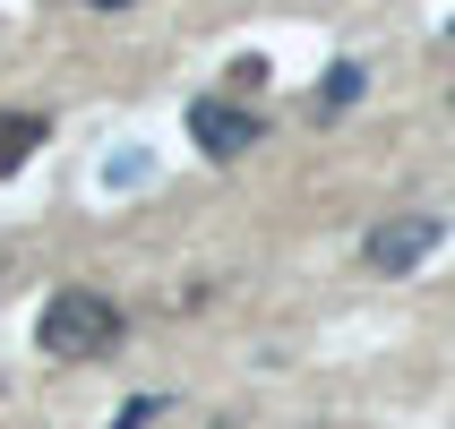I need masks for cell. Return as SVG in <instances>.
Here are the masks:
<instances>
[{
	"instance_id": "6da1fadb",
	"label": "cell",
	"mask_w": 455,
	"mask_h": 429,
	"mask_svg": "<svg viewBox=\"0 0 455 429\" xmlns=\"http://www.w3.org/2000/svg\"><path fill=\"white\" fill-rule=\"evenodd\" d=\"M35 344H44L52 361H95V353L121 344V309L103 301V292H86V283H69V292H52V301H44Z\"/></svg>"
},
{
	"instance_id": "7a4b0ae2",
	"label": "cell",
	"mask_w": 455,
	"mask_h": 429,
	"mask_svg": "<svg viewBox=\"0 0 455 429\" xmlns=\"http://www.w3.org/2000/svg\"><path fill=\"white\" fill-rule=\"evenodd\" d=\"M189 138H198L206 163H241V155H250L267 129H258L250 103H232V95H198V103H189Z\"/></svg>"
},
{
	"instance_id": "3957f363",
	"label": "cell",
	"mask_w": 455,
	"mask_h": 429,
	"mask_svg": "<svg viewBox=\"0 0 455 429\" xmlns=\"http://www.w3.org/2000/svg\"><path fill=\"white\" fill-rule=\"evenodd\" d=\"M438 241H447V215H395V224L370 232V266H379V275H412Z\"/></svg>"
},
{
	"instance_id": "277c9868",
	"label": "cell",
	"mask_w": 455,
	"mask_h": 429,
	"mask_svg": "<svg viewBox=\"0 0 455 429\" xmlns=\"http://www.w3.org/2000/svg\"><path fill=\"white\" fill-rule=\"evenodd\" d=\"M35 147H44V112H0V180L18 172Z\"/></svg>"
},
{
	"instance_id": "5b68a950",
	"label": "cell",
	"mask_w": 455,
	"mask_h": 429,
	"mask_svg": "<svg viewBox=\"0 0 455 429\" xmlns=\"http://www.w3.org/2000/svg\"><path fill=\"white\" fill-rule=\"evenodd\" d=\"M361 86H370V69H361V60H335V69H327V86H318V112H353V103H361Z\"/></svg>"
},
{
	"instance_id": "8992f818",
	"label": "cell",
	"mask_w": 455,
	"mask_h": 429,
	"mask_svg": "<svg viewBox=\"0 0 455 429\" xmlns=\"http://www.w3.org/2000/svg\"><path fill=\"white\" fill-rule=\"evenodd\" d=\"M155 421H164V395H129V404H121V421H112V429H155Z\"/></svg>"
},
{
	"instance_id": "52a82bcc",
	"label": "cell",
	"mask_w": 455,
	"mask_h": 429,
	"mask_svg": "<svg viewBox=\"0 0 455 429\" xmlns=\"http://www.w3.org/2000/svg\"><path fill=\"white\" fill-rule=\"evenodd\" d=\"M215 429H241V421H215Z\"/></svg>"
}]
</instances>
